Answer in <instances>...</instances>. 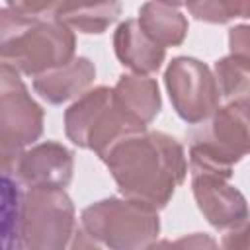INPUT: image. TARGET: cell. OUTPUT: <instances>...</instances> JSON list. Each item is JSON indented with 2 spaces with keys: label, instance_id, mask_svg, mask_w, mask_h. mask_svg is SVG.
Here are the masks:
<instances>
[{
  "label": "cell",
  "instance_id": "obj_21",
  "mask_svg": "<svg viewBox=\"0 0 250 250\" xmlns=\"http://www.w3.org/2000/svg\"><path fill=\"white\" fill-rule=\"evenodd\" d=\"M68 250H102L98 244H96V240L94 238H90L84 230H80V232H76L74 234V238H72V242H70V248Z\"/></svg>",
  "mask_w": 250,
  "mask_h": 250
},
{
  "label": "cell",
  "instance_id": "obj_13",
  "mask_svg": "<svg viewBox=\"0 0 250 250\" xmlns=\"http://www.w3.org/2000/svg\"><path fill=\"white\" fill-rule=\"evenodd\" d=\"M137 21L141 29L164 49L180 45L188 33V20L180 12V4L146 2L141 6Z\"/></svg>",
  "mask_w": 250,
  "mask_h": 250
},
{
  "label": "cell",
  "instance_id": "obj_22",
  "mask_svg": "<svg viewBox=\"0 0 250 250\" xmlns=\"http://www.w3.org/2000/svg\"><path fill=\"white\" fill-rule=\"evenodd\" d=\"M145 250H174V246H172L170 240H158V242L148 244Z\"/></svg>",
  "mask_w": 250,
  "mask_h": 250
},
{
  "label": "cell",
  "instance_id": "obj_15",
  "mask_svg": "<svg viewBox=\"0 0 250 250\" xmlns=\"http://www.w3.org/2000/svg\"><path fill=\"white\" fill-rule=\"evenodd\" d=\"M121 14L119 2L98 4H57L53 18L82 33H104Z\"/></svg>",
  "mask_w": 250,
  "mask_h": 250
},
{
  "label": "cell",
  "instance_id": "obj_7",
  "mask_svg": "<svg viewBox=\"0 0 250 250\" xmlns=\"http://www.w3.org/2000/svg\"><path fill=\"white\" fill-rule=\"evenodd\" d=\"M164 84L176 113L189 125L207 121L221 102V90L211 68L191 57H176L164 72Z\"/></svg>",
  "mask_w": 250,
  "mask_h": 250
},
{
  "label": "cell",
  "instance_id": "obj_19",
  "mask_svg": "<svg viewBox=\"0 0 250 250\" xmlns=\"http://www.w3.org/2000/svg\"><path fill=\"white\" fill-rule=\"evenodd\" d=\"M219 250H250V221L229 229V232L221 238Z\"/></svg>",
  "mask_w": 250,
  "mask_h": 250
},
{
  "label": "cell",
  "instance_id": "obj_16",
  "mask_svg": "<svg viewBox=\"0 0 250 250\" xmlns=\"http://www.w3.org/2000/svg\"><path fill=\"white\" fill-rule=\"evenodd\" d=\"M215 78L221 96H225L229 102L250 100V70L236 62L230 55L215 62Z\"/></svg>",
  "mask_w": 250,
  "mask_h": 250
},
{
  "label": "cell",
  "instance_id": "obj_5",
  "mask_svg": "<svg viewBox=\"0 0 250 250\" xmlns=\"http://www.w3.org/2000/svg\"><path fill=\"white\" fill-rule=\"evenodd\" d=\"M74 230V205L64 189L35 188L21 199L16 250H66Z\"/></svg>",
  "mask_w": 250,
  "mask_h": 250
},
{
  "label": "cell",
  "instance_id": "obj_10",
  "mask_svg": "<svg viewBox=\"0 0 250 250\" xmlns=\"http://www.w3.org/2000/svg\"><path fill=\"white\" fill-rule=\"evenodd\" d=\"M113 49L119 62L141 76L156 72L166 57V49L156 45L141 29L137 20H125L117 25L113 35Z\"/></svg>",
  "mask_w": 250,
  "mask_h": 250
},
{
  "label": "cell",
  "instance_id": "obj_20",
  "mask_svg": "<svg viewBox=\"0 0 250 250\" xmlns=\"http://www.w3.org/2000/svg\"><path fill=\"white\" fill-rule=\"evenodd\" d=\"M174 250H219L217 240L205 232H193L172 242Z\"/></svg>",
  "mask_w": 250,
  "mask_h": 250
},
{
  "label": "cell",
  "instance_id": "obj_8",
  "mask_svg": "<svg viewBox=\"0 0 250 250\" xmlns=\"http://www.w3.org/2000/svg\"><path fill=\"white\" fill-rule=\"evenodd\" d=\"M74 156L72 152L55 141H47L23 150L6 170L4 174L27 189L35 188H55L64 189L72 180Z\"/></svg>",
  "mask_w": 250,
  "mask_h": 250
},
{
  "label": "cell",
  "instance_id": "obj_1",
  "mask_svg": "<svg viewBox=\"0 0 250 250\" xmlns=\"http://www.w3.org/2000/svg\"><path fill=\"white\" fill-rule=\"evenodd\" d=\"M102 160L125 199L154 211L168 205L188 174L182 145L162 131L127 137L109 148Z\"/></svg>",
  "mask_w": 250,
  "mask_h": 250
},
{
  "label": "cell",
  "instance_id": "obj_6",
  "mask_svg": "<svg viewBox=\"0 0 250 250\" xmlns=\"http://www.w3.org/2000/svg\"><path fill=\"white\" fill-rule=\"evenodd\" d=\"M43 133V109L29 96L16 68H0V146L4 170Z\"/></svg>",
  "mask_w": 250,
  "mask_h": 250
},
{
  "label": "cell",
  "instance_id": "obj_12",
  "mask_svg": "<svg viewBox=\"0 0 250 250\" xmlns=\"http://www.w3.org/2000/svg\"><path fill=\"white\" fill-rule=\"evenodd\" d=\"M115 105L133 121L146 127L162 107L156 80L141 74H123L113 86Z\"/></svg>",
  "mask_w": 250,
  "mask_h": 250
},
{
  "label": "cell",
  "instance_id": "obj_18",
  "mask_svg": "<svg viewBox=\"0 0 250 250\" xmlns=\"http://www.w3.org/2000/svg\"><path fill=\"white\" fill-rule=\"evenodd\" d=\"M230 57L250 70V25H236L229 31Z\"/></svg>",
  "mask_w": 250,
  "mask_h": 250
},
{
  "label": "cell",
  "instance_id": "obj_17",
  "mask_svg": "<svg viewBox=\"0 0 250 250\" xmlns=\"http://www.w3.org/2000/svg\"><path fill=\"white\" fill-rule=\"evenodd\" d=\"M188 12L199 21L207 23H227L236 18H250V2H221V0H203L188 2Z\"/></svg>",
  "mask_w": 250,
  "mask_h": 250
},
{
  "label": "cell",
  "instance_id": "obj_4",
  "mask_svg": "<svg viewBox=\"0 0 250 250\" xmlns=\"http://www.w3.org/2000/svg\"><path fill=\"white\" fill-rule=\"evenodd\" d=\"M82 230L109 250H145L160 230L158 211L129 199L107 197L80 215Z\"/></svg>",
  "mask_w": 250,
  "mask_h": 250
},
{
  "label": "cell",
  "instance_id": "obj_3",
  "mask_svg": "<svg viewBox=\"0 0 250 250\" xmlns=\"http://www.w3.org/2000/svg\"><path fill=\"white\" fill-rule=\"evenodd\" d=\"M189 137L191 176L211 174L229 180L232 166L250 154V100L225 104Z\"/></svg>",
  "mask_w": 250,
  "mask_h": 250
},
{
  "label": "cell",
  "instance_id": "obj_2",
  "mask_svg": "<svg viewBox=\"0 0 250 250\" xmlns=\"http://www.w3.org/2000/svg\"><path fill=\"white\" fill-rule=\"evenodd\" d=\"M76 37L70 27L53 16H33L16 2L0 12V57L27 76H41L74 61Z\"/></svg>",
  "mask_w": 250,
  "mask_h": 250
},
{
  "label": "cell",
  "instance_id": "obj_9",
  "mask_svg": "<svg viewBox=\"0 0 250 250\" xmlns=\"http://www.w3.org/2000/svg\"><path fill=\"white\" fill-rule=\"evenodd\" d=\"M191 189L199 211L215 229H232L250 219L246 197L227 180L211 174H193Z\"/></svg>",
  "mask_w": 250,
  "mask_h": 250
},
{
  "label": "cell",
  "instance_id": "obj_11",
  "mask_svg": "<svg viewBox=\"0 0 250 250\" xmlns=\"http://www.w3.org/2000/svg\"><path fill=\"white\" fill-rule=\"evenodd\" d=\"M96 78V66L86 57H76L66 66L33 78V90L53 105L80 96Z\"/></svg>",
  "mask_w": 250,
  "mask_h": 250
},
{
  "label": "cell",
  "instance_id": "obj_14",
  "mask_svg": "<svg viewBox=\"0 0 250 250\" xmlns=\"http://www.w3.org/2000/svg\"><path fill=\"white\" fill-rule=\"evenodd\" d=\"M113 98V88L107 86H98L94 90H88L82 94L66 111H64V131L66 137L80 148H86L88 135L104 111V107L111 102Z\"/></svg>",
  "mask_w": 250,
  "mask_h": 250
}]
</instances>
